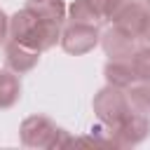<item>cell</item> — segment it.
Wrapping results in <instances>:
<instances>
[{"label": "cell", "mask_w": 150, "mask_h": 150, "mask_svg": "<svg viewBox=\"0 0 150 150\" xmlns=\"http://www.w3.org/2000/svg\"><path fill=\"white\" fill-rule=\"evenodd\" d=\"M127 101H129V108L143 117H150V84H138L134 87L129 94H127Z\"/></svg>", "instance_id": "cell-8"}, {"label": "cell", "mask_w": 150, "mask_h": 150, "mask_svg": "<svg viewBox=\"0 0 150 150\" xmlns=\"http://www.w3.org/2000/svg\"><path fill=\"white\" fill-rule=\"evenodd\" d=\"M148 2H150V0H148Z\"/></svg>", "instance_id": "cell-14"}, {"label": "cell", "mask_w": 150, "mask_h": 150, "mask_svg": "<svg viewBox=\"0 0 150 150\" xmlns=\"http://www.w3.org/2000/svg\"><path fill=\"white\" fill-rule=\"evenodd\" d=\"M105 73H108V80H110L115 87H129V84L136 80V73H134L131 59H129V61L112 59V63H108Z\"/></svg>", "instance_id": "cell-7"}, {"label": "cell", "mask_w": 150, "mask_h": 150, "mask_svg": "<svg viewBox=\"0 0 150 150\" xmlns=\"http://www.w3.org/2000/svg\"><path fill=\"white\" fill-rule=\"evenodd\" d=\"M94 108H96V112H98L101 122L110 127V131H112V129H117V127H120V124H122V122L134 112V110L129 108L127 96H124L122 91L112 89V87H108V89L98 91V96H96V101H94ZM110 141H112V136H110ZM112 145H115V143H112Z\"/></svg>", "instance_id": "cell-1"}, {"label": "cell", "mask_w": 150, "mask_h": 150, "mask_svg": "<svg viewBox=\"0 0 150 150\" xmlns=\"http://www.w3.org/2000/svg\"><path fill=\"white\" fill-rule=\"evenodd\" d=\"M63 131L56 129L47 117H28L21 127V138L23 145L30 148H54V145H63V141H59Z\"/></svg>", "instance_id": "cell-2"}, {"label": "cell", "mask_w": 150, "mask_h": 150, "mask_svg": "<svg viewBox=\"0 0 150 150\" xmlns=\"http://www.w3.org/2000/svg\"><path fill=\"white\" fill-rule=\"evenodd\" d=\"M105 52L112 56V59H122V56H131V49H134V38H129L127 33L122 30H110L105 35Z\"/></svg>", "instance_id": "cell-6"}, {"label": "cell", "mask_w": 150, "mask_h": 150, "mask_svg": "<svg viewBox=\"0 0 150 150\" xmlns=\"http://www.w3.org/2000/svg\"><path fill=\"white\" fill-rule=\"evenodd\" d=\"M38 54H40V52L28 49L26 45L12 40V42L7 45V66H9L12 70H16V73L30 70V68L38 63Z\"/></svg>", "instance_id": "cell-5"}, {"label": "cell", "mask_w": 150, "mask_h": 150, "mask_svg": "<svg viewBox=\"0 0 150 150\" xmlns=\"http://www.w3.org/2000/svg\"><path fill=\"white\" fill-rule=\"evenodd\" d=\"M115 28L127 33L129 38H138L143 35V26H145V19H148V12L141 7V5H131V2H122V7L115 12Z\"/></svg>", "instance_id": "cell-3"}, {"label": "cell", "mask_w": 150, "mask_h": 150, "mask_svg": "<svg viewBox=\"0 0 150 150\" xmlns=\"http://www.w3.org/2000/svg\"><path fill=\"white\" fill-rule=\"evenodd\" d=\"M5 33H7V16L0 12V40L5 38Z\"/></svg>", "instance_id": "cell-12"}, {"label": "cell", "mask_w": 150, "mask_h": 150, "mask_svg": "<svg viewBox=\"0 0 150 150\" xmlns=\"http://www.w3.org/2000/svg\"><path fill=\"white\" fill-rule=\"evenodd\" d=\"M19 80L9 73H0V108H9L19 98Z\"/></svg>", "instance_id": "cell-9"}, {"label": "cell", "mask_w": 150, "mask_h": 150, "mask_svg": "<svg viewBox=\"0 0 150 150\" xmlns=\"http://www.w3.org/2000/svg\"><path fill=\"white\" fill-rule=\"evenodd\" d=\"M89 5L98 14V19H105V16H115V12L122 7V0H89Z\"/></svg>", "instance_id": "cell-11"}, {"label": "cell", "mask_w": 150, "mask_h": 150, "mask_svg": "<svg viewBox=\"0 0 150 150\" xmlns=\"http://www.w3.org/2000/svg\"><path fill=\"white\" fill-rule=\"evenodd\" d=\"M131 66H134V73H136V77H141V80L150 82V49H143V52H138V54L131 59Z\"/></svg>", "instance_id": "cell-10"}, {"label": "cell", "mask_w": 150, "mask_h": 150, "mask_svg": "<svg viewBox=\"0 0 150 150\" xmlns=\"http://www.w3.org/2000/svg\"><path fill=\"white\" fill-rule=\"evenodd\" d=\"M96 45V28L91 23H75L63 35V47L70 54H84Z\"/></svg>", "instance_id": "cell-4"}, {"label": "cell", "mask_w": 150, "mask_h": 150, "mask_svg": "<svg viewBox=\"0 0 150 150\" xmlns=\"http://www.w3.org/2000/svg\"><path fill=\"white\" fill-rule=\"evenodd\" d=\"M143 35L150 40V14H148V19H145V26H143Z\"/></svg>", "instance_id": "cell-13"}]
</instances>
